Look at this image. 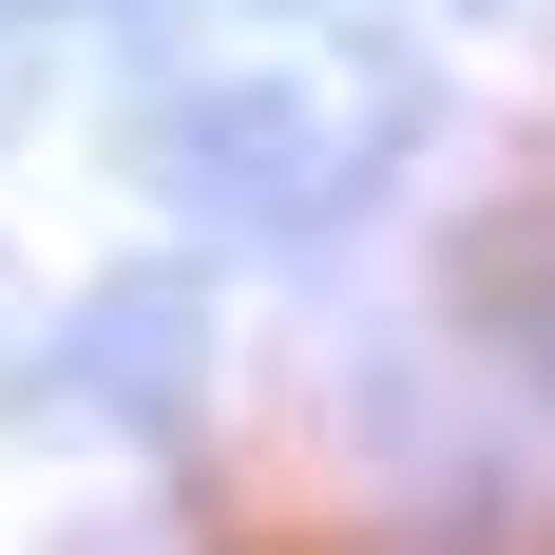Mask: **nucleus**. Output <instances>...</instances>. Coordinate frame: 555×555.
I'll list each match as a JSON object with an SVG mask.
<instances>
[{
    "mask_svg": "<svg viewBox=\"0 0 555 555\" xmlns=\"http://www.w3.org/2000/svg\"><path fill=\"white\" fill-rule=\"evenodd\" d=\"M134 172H154L192 230H307V211L345 192L307 77H172V96L134 115Z\"/></svg>",
    "mask_w": 555,
    "mask_h": 555,
    "instance_id": "1",
    "label": "nucleus"
},
{
    "mask_svg": "<svg viewBox=\"0 0 555 555\" xmlns=\"http://www.w3.org/2000/svg\"><path fill=\"white\" fill-rule=\"evenodd\" d=\"M57 384L134 402V441H192V384H211V269L172 249V269H115L96 307H77V345H57Z\"/></svg>",
    "mask_w": 555,
    "mask_h": 555,
    "instance_id": "2",
    "label": "nucleus"
},
{
    "mask_svg": "<svg viewBox=\"0 0 555 555\" xmlns=\"http://www.w3.org/2000/svg\"><path fill=\"white\" fill-rule=\"evenodd\" d=\"M460 20H517V0H460Z\"/></svg>",
    "mask_w": 555,
    "mask_h": 555,
    "instance_id": "3",
    "label": "nucleus"
}]
</instances>
